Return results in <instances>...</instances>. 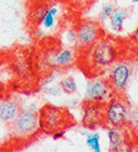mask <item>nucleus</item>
I'll return each mask as SVG.
<instances>
[{
    "label": "nucleus",
    "instance_id": "f257e3e1",
    "mask_svg": "<svg viewBox=\"0 0 138 152\" xmlns=\"http://www.w3.org/2000/svg\"><path fill=\"white\" fill-rule=\"evenodd\" d=\"M119 50L116 39L104 36L93 46L79 52L81 68L91 77L102 75L119 60Z\"/></svg>",
    "mask_w": 138,
    "mask_h": 152
},
{
    "label": "nucleus",
    "instance_id": "f03ea898",
    "mask_svg": "<svg viewBox=\"0 0 138 152\" xmlns=\"http://www.w3.org/2000/svg\"><path fill=\"white\" fill-rule=\"evenodd\" d=\"M38 114L40 132L48 135L61 130L67 131L77 124L74 115L65 107L46 103L39 109Z\"/></svg>",
    "mask_w": 138,
    "mask_h": 152
},
{
    "label": "nucleus",
    "instance_id": "7ed1b4c3",
    "mask_svg": "<svg viewBox=\"0 0 138 152\" xmlns=\"http://www.w3.org/2000/svg\"><path fill=\"white\" fill-rule=\"evenodd\" d=\"M125 93H115L104 108V128H126L130 109Z\"/></svg>",
    "mask_w": 138,
    "mask_h": 152
},
{
    "label": "nucleus",
    "instance_id": "20e7f679",
    "mask_svg": "<svg viewBox=\"0 0 138 152\" xmlns=\"http://www.w3.org/2000/svg\"><path fill=\"white\" fill-rule=\"evenodd\" d=\"M8 128L11 135L16 139L25 140L32 138L40 132L38 112L33 110H22Z\"/></svg>",
    "mask_w": 138,
    "mask_h": 152
},
{
    "label": "nucleus",
    "instance_id": "39448f33",
    "mask_svg": "<svg viewBox=\"0 0 138 152\" xmlns=\"http://www.w3.org/2000/svg\"><path fill=\"white\" fill-rule=\"evenodd\" d=\"M134 72V64L129 60H118L108 69L107 79L115 93H125Z\"/></svg>",
    "mask_w": 138,
    "mask_h": 152
},
{
    "label": "nucleus",
    "instance_id": "423d86ee",
    "mask_svg": "<svg viewBox=\"0 0 138 152\" xmlns=\"http://www.w3.org/2000/svg\"><path fill=\"white\" fill-rule=\"evenodd\" d=\"M114 94L115 92L109 85L107 77L97 75V76H93L90 78L86 85V89H85L84 100L105 104Z\"/></svg>",
    "mask_w": 138,
    "mask_h": 152
},
{
    "label": "nucleus",
    "instance_id": "0eeeda50",
    "mask_svg": "<svg viewBox=\"0 0 138 152\" xmlns=\"http://www.w3.org/2000/svg\"><path fill=\"white\" fill-rule=\"evenodd\" d=\"M75 29L76 37H77L76 49L79 50V52L90 48L105 36L100 21L81 20Z\"/></svg>",
    "mask_w": 138,
    "mask_h": 152
},
{
    "label": "nucleus",
    "instance_id": "6e6552de",
    "mask_svg": "<svg viewBox=\"0 0 138 152\" xmlns=\"http://www.w3.org/2000/svg\"><path fill=\"white\" fill-rule=\"evenodd\" d=\"M82 108V127L87 130H96L100 127L104 128V103L84 100Z\"/></svg>",
    "mask_w": 138,
    "mask_h": 152
},
{
    "label": "nucleus",
    "instance_id": "1a4fd4ad",
    "mask_svg": "<svg viewBox=\"0 0 138 152\" xmlns=\"http://www.w3.org/2000/svg\"><path fill=\"white\" fill-rule=\"evenodd\" d=\"M79 60V50L76 48H61L46 56V62L54 69H69Z\"/></svg>",
    "mask_w": 138,
    "mask_h": 152
},
{
    "label": "nucleus",
    "instance_id": "9d476101",
    "mask_svg": "<svg viewBox=\"0 0 138 152\" xmlns=\"http://www.w3.org/2000/svg\"><path fill=\"white\" fill-rule=\"evenodd\" d=\"M62 10L59 4H52L44 9L38 19L37 32L39 34H48L55 29L61 19Z\"/></svg>",
    "mask_w": 138,
    "mask_h": 152
},
{
    "label": "nucleus",
    "instance_id": "9b49d317",
    "mask_svg": "<svg viewBox=\"0 0 138 152\" xmlns=\"http://www.w3.org/2000/svg\"><path fill=\"white\" fill-rule=\"evenodd\" d=\"M22 111L20 103L11 97H4L0 100V121L4 122L7 127L18 118Z\"/></svg>",
    "mask_w": 138,
    "mask_h": 152
},
{
    "label": "nucleus",
    "instance_id": "f8f14e48",
    "mask_svg": "<svg viewBox=\"0 0 138 152\" xmlns=\"http://www.w3.org/2000/svg\"><path fill=\"white\" fill-rule=\"evenodd\" d=\"M107 131V140L111 150H121L123 147L126 144V132L125 128H114L109 127L106 128Z\"/></svg>",
    "mask_w": 138,
    "mask_h": 152
},
{
    "label": "nucleus",
    "instance_id": "ddd939ff",
    "mask_svg": "<svg viewBox=\"0 0 138 152\" xmlns=\"http://www.w3.org/2000/svg\"><path fill=\"white\" fill-rule=\"evenodd\" d=\"M129 17V10L127 8L117 7L115 8L108 18L109 29L114 32H121L124 30V22Z\"/></svg>",
    "mask_w": 138,
    "mask_h": 152
},
{
    "label": "nucleus",
    "instance_id": "4468645a",
    "mask_svg": "<svg viewBox=\"0 0 138 152\" xmlns=\"http://www.w3.org/2000/svg\"><path fill=\"white\" fill-rule=\"evenodd\" d=\"M59 86L62 92L66 96H74L77 93V81H76L75 77L72 75H67L61 79L59 82Z\"/></svg>",
    "mask_w": 138,
    "mask_h": 152
},
{
    "label": "nucleus",
    "instance_id": "2eb2a0df",
    "mask_svg": "<svg viewBox=\"0 0 138 152\" xmlns=\"http://www.w3.org/2000/svg\"><path fill=\"white\" fill-rule=\"evenodd\" d=\"M85 143L90 150L94 152L102 151V145H100V135L97 132H91L86 134L85 138Z\"/></svg>",
    "mask_w": 138,
    "mask_h": 152
},
{
    "label": "nucleus",
    "instance_id": "dca6fc26",
    "mask_svg": "<svg viewBox=\"0 0 138 152\" xmlns=\"http://www.w3.org/2000/svg\"><path fill=\"white\" fill-rule=\"evenodd\" d=\"M127 128H129L134 132H138V104L130 106Z\"/></svg>",
    "mask_w": 138,
    "mask_h": 152
},
{
    "label": "nucleus",
    "instance_id": "f3484780",
    "mask_svg": "<svg viewBox=\"0 0 138 152\" xmlns=\"http://www.w3.org/2000/svg\"><path fill=\"white\" fill-rule=\"evenodd\" d=\"M115 8L116 7H115V4L113 2H107V4H103V7H102L100 12V21L104 22L105 20H108L109 16L115 10Z\"/></svg>",
    "mask_w": 138,
    "mask_h": 152
},
{
    "label": "nucleus",
    "instance_id": "a211bd4d",
    "mask_svg": "<svg viewBox=\"0 0 138 152\" xmlns=\"http://www.w3.org/2000/svg\"><path fill=\"white\" fill-rule=\"evenodd\" d=\"M65 133H66V130H61V131H58V132H55V133H53V134L51 135V137H52V139L56 141V140L62 139L63 137L65 135Z\"/></svg>",
    "mask_w": 138,
    "mask_h": 152
},
{
    "label": "nucleus",
    "instance_id": "6ab92c4d",
    "mask_svg": "<svg viewBox=\"0 0 138 152\" xmlns=\"http://www.w3.org/2000/svg\"><path fill=\"white\" fill-rule=\"evenodd\" d=\"M131 40L135 42V45L138 47V27H137V29L135 30V32L133 34V37H131Z\"/></svg>",
    "mask_w": 138,
    "mask_h": 152
},
{
    "label": "nucleus",
    "instance_id": "aec40b11",
    "mask_svg": "<svg viewBox=\"0 0 138 152\" xmlns=\"http://www.w3.org/2000/svg\"><path fill=\"white\" fill-rule=\"evenodd\" d=\"M4 97H6V96H4V89L0 86V100H2Z\"/></svg>",
    "mask_w": 138,
    "mask_h": 152
},
{
    "label": "nucleus",
    "instance_id": "412c9836",
    "mask_svg": "<svg viewBox=\"0 0 138 152\" xmlns=\"http://www.w3.org/2000/svg\"><path fill=\"white\" fill-rule=\"evenodd\" d=\"M133 4H138V0H133Z\"/></svg>",
    "mask_w": 138,
    "mask_h": 152
}]
</instances>
